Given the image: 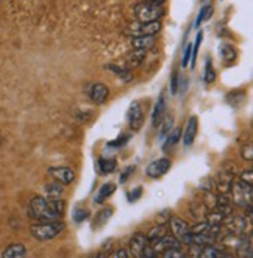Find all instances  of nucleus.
<instances>
[{
    "mask_svg": "<svg viewBox=\"0 0 253 258\" xmlns=\"http://www.w3.org/2000/svg\"><path fill=\"white\" fill-rule=\"evenodd\" d=\"M161 32V22H147V24H135L131 25L128 30H127V35H133V36H155Z\"/></svg>",
    "mask_w": 253,
    "mask_h": 258,
    "instance_id": "nucleus-5",
    "label": "nucleus"
},
{
    "mask_svg": "<svg viewBox=\"0 0 253 258\" xmlns=\"http://www.w3.org/2000/svg\"><path fill=\"white\" fill-rule=\"evenodd\" d=\"M177 89H178V74L174 72L172 74V79H171V93L177 94Z\"/></svg>",
    "mask_w": 253,
    "mask_h": 258,
    "instance_id": "nucleus-45",
    "label": "nucleus"
},
{
    "mask_svg": "<svg viewBox=\"0 0 253 258\" xmlns=\"http://www.w3.org/2000/svg\"><path fill=\"white\" fill-rule=\"evenodd\" d=\"M208 225L210 227H220L222 224H224V219H225V215L224 213H220L219 210H213L208 213Z\"/></svg>",
    "mask_w": 253,
    "mask_h": 258,
    "instance_id": "nucleus-25",
    "label": "nucleus"
},
{
    "mask_svg": "<svg viewBox=\"0 0 253 258\" xmlns=\"http://www.w3.org/2000/svg\"><path fill=\"white\" fill-rule=\"evenodd\" d=\"M241 154H242V158L244 160H247V161H251L253 160V146H251V143H248V144H245L242 147Z\"/></svg>",
    "mask_w": 253,
    "mask_h": 258,
    "instance_id": "nucleus-38",
    "label": "nucleus"
},
{
    "mask_svg": "<svg viewBox=\"0 0 253 258\" xmlns=\"http://www.w3.org/2000/svg\"><path fill=\"white\" fill-rule=\"evenodd\" d=\"M233 185H234V174L230 171H220L216 180L219 194H231Z\"/></svg>",
    "mask_w": 253,
    "mask_h": 258,
    "instance_id": "nucleus-9",
    "label": "nucleus"
},
{
    "mask_svg": "<svg viewBox=\"0 0 253 258\" xmlns=\"http://www.w3.org/2000/svg\"><path fill=\"white\" fill-rule=\"evenodd\" d=\"M141 258H159V256H158V253L153 250V247H152L150 244H147V246L144 247L142 253H141Z\"/></svg>",
    "mask_w": 253,
    "mask_h": 258,
    "instance_id": "nucleus-40",
    "label": "nucleus"
},
{
    "mask_svg": "<svg viewBox=\"0 0 253 258\" xmlns=\"http://www.w3.org/2000/svg\"><path fill=\"white\" fill-rule=\"evenodd\" d=\"M152 247H153V250L158 253V255H161L162 252H166V250H169V249H174V247H178L180 246V242H178V239L175 238V236H162L161 239H158V241H155L153 244H150Z\"/></svg>",
    "mask_w": 253,
    "mask_h": 258,
    "instance_id": "nucleus-13",
    "label": "nucleus"
},
{
    "mask_svg": "<svg viewBox=\"0 0 253 258\" xmlns=\"http://www.w3.org/2000/svg\"><path fill=\"white\" fill-rule=\"evenodd\" d=\"M113 258H128V253H127V250H125V249H119V250H116V252H114Z\"/></svg>",
    "mask_w": 253,
    "mask_h": 258,
    "instance_id": "nucleus-46",
    "label": "nucleus"
},
{
    "mask_svg": "<svg viewBox=\"0 0 253 258\" xmlns=\"http://www.w3.org/2000/svg\"><path fill=\"white\" fill-rule=\"evenodd\" d=\"M233 202L242 208H251V199H253V189L250 185L242 183L241 180H237L233 185Z\"/></svg>",
    "mask_w": 253,
    "mask_h": 258,
    "instance_id": "nucleus-4",
    "label": "nucleus"
},
{
    "mask_svg": "<svg viewBox=\"0 0 253 258\" xmlns=\"http://www.w3.org/2000/svg\"><path fill=\"white\" fill-rule=\"evenodd\" d=\"M164 253V258H185V253L178 249V247H174V249H169L166 252H162Z\"/></svg>",
    "mask_w": 253,
    "mask_h": 258,
    "instance_id": "nucleus-39",
    "label": "nucleus"
},
{
    "mask_svg": "<svg viewBox=\"0 0 253 258\" xmlns=\"http://www.w3.org/2000/svg\"><path fill=\"white\" fill-rule=\"evenodd\" d=\"M27 250L22 244H11L4 250L2 258H25Z\"/></svg>",
    "mask_w": 253,
    "mask_h": 258,
    "instance_id": "nucleus-20",
    "label": "nucleus"
},
{
    "mask_svg": "<svg viewBox=\"0 0 253 258\" xmlns=\"http://www.w3.org/2000/svg\"><path fill=\"white\" fill-rule=\"evenodd\" d=\"M105 68H107L108 71L114 72L116 75H119V77H121V80H124L125 83L131 82V79H133L131 71L127 69V68H121V66H117V64H107Z\"/></svg>",
    "mask_w": 253,
    "mask_h": 258,
    "instance_id": "nucleus-22",
    "label": "nucleus"
},
{
    "mask_svg": "<svg viewBox=\"0 0 253 258\" xmlns=\"http://www.w3.org/2000/svg\"><path fill=\"white\" fill-rule=\"evenodd\" d=\"M28 213L33 219L39 221V222H53V221H59L56 219V216L50 211L49 208V201H46L44 197L36 196L30 201L28 205Z\"/></svg>",
    "mask_w": 253,
    "mask_h": 258,
    "instance_id": "nucleus-1",
    "label": "nucleus"
},
{
    "mask_svg": "<svg viewBox=\"0 0 253 258\" xmlns=\"http://www.w3.org/2000/svg\"><path fill=\"white\" fill-rule=\"evenodd\" d=\"M49 208L52 213L56 216V219H61L64 211H66V202L61 201V199H50L49 201Z\"/></svg>",
    "mask_w": 253,
    "mask_h": 258,
    "instance_id": "nucleus-24",
    "label": "nucleus"
},
{
    "mask_svg": "<svg viewBox=\"0 0 253 258\" xmlns=\"http://www.w3.org/2000/svg\"><path fill=\"white\" fill-rule=\"evenodd\" d=\"M211 11H213V8L210 7V5H205L202 10H200V13H199V16H197V21H196V27H199L203 21H206V19H210V16H211Z\"/></svg>",
    "mask_w": 253,
    "mask_h": 258,
    "instance_id": "nucleus-33",
    "label": "nucleus"
},
{
    "mask_svg": "<svg viewBox=\"0 0 253 258\" xmlns=\"http://www.w3.org/2000/svg\"><path fill=\"white\" fill-rule=\"evenodd\" d=\"M197 128H199V119L196 116H191L188 119L186 130H185V135H183V143H185V146H191L192 143L196 141Z\"/></svg>",
    "mask_w": 253,
    "mask_h": 258,
    "instance_id": "nucleus-14",
    "label": "nucleus"
},
{
    "mask_svg": "<svg viewBox=\"0 0 253 258\" xmlns=\"http://www.w3.org/2000/svg\"><path fill=\"white\" fill-rule=\"evenodd\" d=\"M180 136H182L180 128H174V130H171V133H169V136H167V141H166V144H164V146H162V149L167 150L169 147L175 146L178 141H180Z\"/></svg>",
    "mask_w": 253,
    "mask_h": 258,
    "instance_id": "nucleus-31",
    "label": "nucleus"
},
{
    "mask_svg": "<svg viewBox=\"0 0 253 258\" xmlns=\"http://www.w3.org/2000/svg\"><path fill=\"white\" fill-rule=\"evenodd\" d=\"M171 164L172 163H171L169 158H159V160H155L153 163L148 164L145 172L150 178H159L171 169Z\"/></svg>",
    "mask_w": 253,
    "mask_h": 258,
    "instance_id": "nucleus-7",
    "label": "nucleus"
},
{
    "mask_svg": "<svg viewBox=\"0 0 253 258\" xmlns=\"http://www.w3.org/2000/svg\"><path fill=\"white\" fill-rule=\"evenodd\" d=\"M63 192V185L58 183V181H53V183L46 185V196L49 199H59V196Z\"/></svg>",
    "mask_w": 253,
    "mask_h": 258,
    "instance_id": "nucleus-26",
    "label": "nucleus"
},
{
    "mask_svg": "<svg viewBox=\"0 0 253 258\" xmlns=\"http://www.w3.org/2000/svg\"><path fill=\"white\" fill-rule=\"evenodd\" d=\"M208 230H210V225H208V222L205 221V222H199L197 225L191 227L189 233H192V235H200V233H205Z\"/></svg>",
    "mask_w": 253,
    "mask_h": 258,
    "instance_id": "nucleus-34",
    "label": "nucleus"
},
{
    "mask_svg": "<svg viewBox=\"0 0 253 258\" xmlns=\"http://www.w3.org/2000/svg\"><path fill=\"white\" fill-rule=\"evenodd\" d=\"M135 13H136V18L139 22L147 24V22H158L162 18V14H164V10H162L161 5L144 2L136 7Z\"/></svg>",
    "mask_w": 253,
    "mask_h": 258,
    "instance_id": "nucleus-3",
    "label": "nucleus"
},
{
    "mask_svg": "<svg viewBox=\"0 0 253 258\" xmlns=\"http://www.w3.org/2000/svg\"><path fill=\"white\" fill-rule=\"evenodd\" d=\"M171 227H172V233L177 239H182L183 236H186L189 233V224L180 218H172L171 221Z\"/></svg>",
    "mask_w": 253,
    "mask_h": 258,
    "instance_id": "nucleus-16",
    "label": "nucleus"
},
{
    "mask_svg": "<svg viewBox=\"0 0 253 258\" xmlns=\"http://www.w3.org/2000/svg\"><path fill=\"white\" fill-rule=\"evenodd\" d=\"M155 36H136L131 39V47L135 50H148L155 45Z\"/></svg>",
    "mask_w": 253,
    "mask_h": 258,
    "instance_id": "nucleus-17",
    "label": "nucleus"
},
{
    "mask_svg": "<svg viewBox=\"0 0 253 258\" xmlns=\"http://www.w3.org/2000/svg\"><path fill=\"white\" fill-rule=\"evenodd\" d=\"M164 111H166V94L162 93L155 105V110L152 114V124L153 127H158L161 124V120L164 119Z\"/></svg>",
    "mask_w": 253,
    "mask_h": 258,
    "instance_id": "nucleus-15",
    "label": "nucleus"
},
{
    "mask_svg": "<svg viewBox=\"0 0 253 258\" xmlns=\"http://www.w3.org/2000/svg\"><path fill=\"white\" fill-rule=\"evenodd\" d=\"M222 255H224V253L220 252V249L216 247V246L213 244V246H205V247L200 250L199 258H220Z\"/></svg>",
    "mask_w": 253,
    "mask_h": 258,
    "instance_id": "nucleus-29",
    "label": "nucleus"
},
{
    "mask_svg": "<svg viewBox=\"0 0 253 258\" xmlns=\"http://www.w3.org/2000/svg\"><path fill=\"white\" fill-rule=\"evenodd\" d=\"M99 258H107V256H105V255H103V253H100V255H99Z\"/></svg>",
    "mask_w": 253,
    "mask_h": 258,
    "instance_id": "nucleus-49",
    "label": "nucleus"
},
{
    "mask_svg": "<svg viewBox=\"0 0 253 258\" xmlns=\"http://www.w3.org/2000/svg\"><path fill=\"white\" fill-rule=\"evenodd\" d=\"M97 166H99V171H100L102 174H111V172L116 171L117 163H116V160H105V158H100Z\"/></svg>",
    "mask_w": 253,
    "mask_h": 258,
    "instance_id": "nucleus-27",
    "label": "nucleus"
},
{
    "mask_svg": "<svg viewBox=\"0 0 253 258\" xmlns=\"http://www.w3.org/2000/svg\"><path fill=\"white\" fill-rule=\"evenodd\" d=\"M64 224L61 221H53V222H41L33 225L32 229V235L39 239V241H49L55 236H58L59 233L63 232Z\"/></svg>",
    "mask_w": 253,
    "mask_h": 258,
    "instance_id": "nucleus-2",
    "label": "nucleus"
},
{
    "mask_svg": "<svg viewBox=\"0 0 253 258\" xmlns=\"http://www.w3.org/2000/svg\"><path fill=\"white\" fill-rule=\"evenodd\" d=\"M113 215V208H105V210H102L100 213L96 216V221H94V229H99V227L102 225H105L108 222V219L111 218Z\"/></svg>",
    "mask_w": 253,
    "mask_h": 258,
    "instance_id": "nucleus-30",
    "label": "nucleus"
},
{
    "mask_svg": "<svg viewBox=\"0 0 253 258\" xmlns=\"http://www.w3.org/2000/svg\"><path fill=\"white\" fill-rule=\"evenodd\" d=\"M172 124H174V119H172V117H166L164 120H161V136H164V135L171 133Z\"/></svg>",
    "mask_w": 253,
    "mask_h": 258,
    "instance_id": "nucleus-37",
    "label": "nucleus"
},
{
    "mask_svg": "<svg viewBox=\"0 0 253 258\" xmlns=\"http://www.w3.org/2000/svg\"><path fill=\"white\" fill-rule=\"evenodd\" d=\"M147 244H148V241L144 233L138 232L133 235V238L130 239V252H131L133 258H141V253Z\"/></svg>",
    "mask_w": 253,
    "mask_h": 258,
    "instance_id": "nucleus-12",
    "label": "nucleus"
},
{
    "mask_svg": "<svg viewBox=\"0 0 253 258\" xmlns=\"http://www.w3.org/2000/svg\"><path fill=\"white\" fill-rule=\"evenodd\" d=\"M225 229L228 230V235L233 236H244L247 229V219L242 215H231L227 219H224Z\"/></svg>",
    "mask_w": 253,
    "mask_h": 258,
    "instance_id": "nucleus-6",
    "label": "nucleus"
},
{
    "mask_svg": "<svg viewBox=\"0 0 253 258\" xmlns=\"http://www.w3.org/2000/svg\"><path fill=\"white\" fill-rule=\"evenodd\" d=\"M145 2H150V4H155V5H162L166 0H145Z\"/></svg>",
    "mask_w": 253,
    "mask_h": 258,
    "instance_id": "nucleus-47",
    "label": "nucleus"
},
{
    "mask_svg": "<svg viewBox=\"0 0 253 258\" xmlns=\"http://www.w3.org/2000/svg\"><path fill=\"white\" fill-rule=\"evenodd\" d=\"M203 80H205L206 85H210V83H213L216 80V72L213 69V64H211L210 58L206 59V68H205V77H203Z\"/></svg>",
    "mask_w": 253,
    "mask_h": 258,
    "instance_id": "nucleus-32",
    "label": "nucleus"
},
{
    "mask_svg": "<svg viewBox=\"0 0 253 258\" xmlns=\"http://www.w3.org/2000/svg\"><path fill=\"white\" fill-rule=\"evenodd\" d=\"M241 242L236 247V255L237 258H253V252H251V242L250 238L241 236Z\"/></svg>",
    "mask_w": 253,
    "mask_h": 258,
    "instance_id": "nucleus-18",
    "label": "nucleus"
},
{
    "mask_svg": "<svg viewBox=\"0 0 253 258\" xmlns=\"http://www.w3.org/2000/svg\"><path fill=\"white\" fill-rule=\"evenodd\" d=\"M242 183H247V185H250L251 186V183H253V172L248 169V171H244L242 174H241V178H239Z\"/></svg>",
    "mask_w": 253,
    "mask_h": 258,
    "instance_id": "nucleus-41",
    "label": "nucleus"
},
{
    "mask_svg": "<svg viewBox=\"0 0 253 258\" xmlns=\"http://www.w3.org/2000/svg\"><path fill=\"white\" fill-rule=\"evenodd\" d=\"M144 124V113L142 108L138 102L131 103V107L128 110V125L131 132H138Z\"/></svg>",
    "mask_w": 253,
    "mask_h": 258,
    "instance_id": "nucleus-8",
    "label": "nucleus"
},
{
    "mask_svg": "<svg viewBox=\"0 0 253 258\" xmlns=\"http://www.w3.org/2000/svg\"><path fill=\"white\" fill-rule=\"evenodd\" d=\"M114 191H116V185H114V183H105V185H103V186L99 189V192H97L96 197H94L96 204H103Z\"/></svg>",
    "mask_w": 253,
    "mask_h": 258,
    "instance_id": "nucleus-21",
    "label": "nucleus"
},
{
    "mask_svg": "<svg viewBox=\"0 0 253 258\" xmlns=\"http://www.w3.org/2000/svg\"><path fill=\"white\" fill-rule=\"evenodd\" d=\"M192 53V44H188L186 49H185V55H183V68H186L189 64V58Z\"/></svg>",
    "mask_w": 253,
    "mask_h": 258,
    "instance_id": "nucleus-44",
    "label": "nucleus"
},
{
    "mask_svg": "<svg viewBox=\"0 0 253 258\" xmlns=\"http://www.w3.org/2000/svg\"><path fill=\"white\" fill-rule=\"evenodd\" d=\"M202 39H203V33L200 32L197 35V39H196V44L192 45V53H191V58H192V64L196 63V59H197V53H199V49H200V44H202Z\"/></svg>",
    "mask_w": 253,
    "mask_h": 258,
    "instance_id": "nucleus-36",
    "label": "nucleus"
},
{
    "mask_svg": "<svg viewBox=\"0 0 253 258\" xmlns=\"http://www.w3.org/2000/svg\"><path fill=\"white\" fill-rule=\"evenodd\" d=\"M145 58V50H133L131 53L127 55L125 58V63H127V69H131V68H138L141 66V63L144 61Z\"/></svg>",
    "mask_w": 253,
    "mask_h": 258,
    "instance_id": "nucleus-19",
    "label": "nucleus"
},
{
    "mask_svg": "<svg viewBox=\"0 0 253 258\" xmlns=\"http://www.w3.org/2000/svg\"><path fill=\"white\" fill-rule=\"evenodd\" d=\"M141 194H142V188H141V186H138L136 189L130 191V194H128V201H130V202H135V201H138L139 197H141Z\"/></svg>",
    "mask_w": 253,
    "mask_h": 258,
    "instance_id": "nucleus-42",
    "label": "nucleus"
},
{
    "mask_svg": "<svg viewBox=\"0 0 253 258\" xmlns=\"http://www.w3.org/2000/svg\"><path fill=\"white\" fill-rule=\"evenodd\" d=\"M88 216H89V211L81 208V207L75 208V211H73V221H75V222H83V221L88 219Z\"/></svg>",
    "mask_w": 253,
    "mask_h": 258,
    "instance_id": "nucleus-35",
    "label": "nucleus"
},
{
    "mask_svg": "<svg viewBox=\"0 0 253 258\" xmlns=\"http://www.w3.org/2000/svg\"><path fill=\"white\" fill-rule=\"evenodd\" d=\"M49 174L61 185H70L75 180V172H73L67 166H61V168H50Z\"/></svg>",
    "mask_w": 253,
    "mask_h": 258,
    "instance_id": "nucleus-10",
    "label": "nucleus"
},
{
    "mask_svg": "<svg viewBox=\"0 0 253 258\" xmlns=\"http://www.w3.org/2000/svg\"><path fill=\"white\" fill-rule=\"evenodd\" d=\"M220 50V55H222V59L227 63V64H230V63H233L234 59H236V50L231 47V45H228V44H224L222 47L219 49Z\"/></svg>",
    "mask_w": 253,
    "mask_h": 258,
    "instance_id": "nucleus-28",
    "label": "nucleus"
},
{
    "mask_svg": "<svg viewBox=\"0 0 253 258\" xmlns=\"http://www.w3.org/2000/svg\"><path fill=\"white\" fill-rule=\"evenodd\" d=\"M108 96H110V89L103 83H94L91 86V89H89V97H91V100L96 102L97 105L105 103Z\"/></svg>",
    "mask_w": 253,
    "mask_h": 258,
    "instance_id": "nucleus-11",
    "label": "nucleus"
},
{
    "mask_svg": "<svg viewBox=\"0 0 253 258\" xmlns=\"http://www.w3.org/2000/svg\"><path fill=\"white\" fill-rule=\"evenodd\" d=\"M220 258H234V256L233 255H222Z\"/></svg>",
    "mask_w": 253,
    "mask_h": 258,
    "instance_id": "nucleus-48",
    "label": "nucleus"
},
{
    "mask_svg": "<svg viewBox=\"0 0 253 258\" xmlns=\"http://www.w3.org/2000/svg\"><path fill=\"white\" fill-rule=\"evenodd\" d=\"M133 172H135V166H127V168H125V171L121 174V183H125V181H127V178L133 174Z\"/></svg>",
    "mask_w": 253,
    "mask_h": 258,
    "instance_id": "nucleus-43",
    "label": "nucleus"
},
{
    "mask_svg": "<svg viewBox=\"0 0 253 258\" xmlns=\"http://www.w3.org/2000/svg\"><path fill=\"white\" fill-rule=\"evenodd\" d=\"M166 233H167V229H166V225H164V224H159V225L153 227V229H152L150 232H148V235H147L148 244H153L155 241L161 239L162 236H166Z\"/></svg>",
    "mask_w": 253,
    "mask_h": 258,
    "instance_id": "nucleus-23",
    "label": "nucleus"
}]
</instances>
